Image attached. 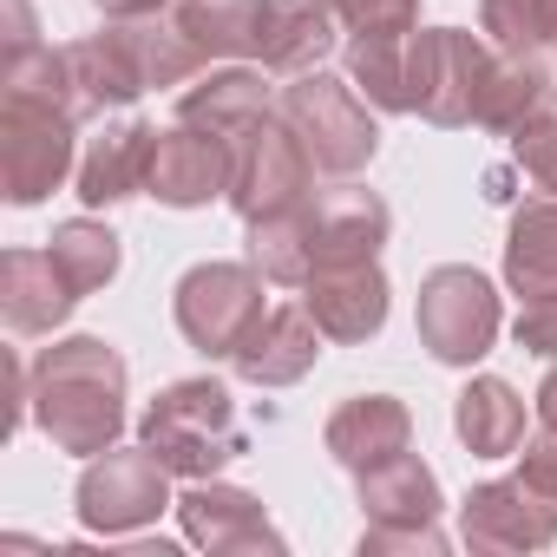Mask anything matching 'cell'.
<instances>
[{
	"label": "cell",
	"mask_w": 557,
	"mask_h": 557,
	"mask_svg": "<svg viewBox=\"0 0 557 557\" xmlns=\"http://www.w3.org/2000/svg\"><path fill=\"white\" fill-rule=\"evenodd\" d=\"M387 230H394L387 197L355 184V177H335L329 190H309L296 210L249 223V262L269 275L275 289H302L309 275L329 269V262L381 256Z\"/></svg>",
	"instance_id": "6da1fadb"
},
{
	"label": "cell",
	"mask_w": 557,
	"mask_h": 557,
	"mask_svg": "<svg viewBox=\"0 0 557 557\" xmlns=\"http://www.w3.org/2000/svg\"><path fill=\"white\" fill-rule=\"evenodd\" d=\"M34 426L53 440V453L92 459L119 446L125 433V355L106 335H66L34 355L27 368Z\"/></svg>",
	"instance_id": "7a4b0ae2"
},
{
	"label": "cell",
	"mask_w": 557,
	"mask_h": 557,
	"mask_svg": "<svg viewBox=\"0 0 557 557\" xmlns=\"http://www.w3.org/2000/svg\"><path fill=\"white\" fill-rule=\"evenodd\" d=\"M138 446H151L171 466V479H216L230 459L249 453L243 420H236V400L210 374H190V381L158 387L151 407L138 413Z\"/></svg>",
	"instance_id": "3957f363"
},
{
	"label": "cell",
	"mask_w": 557,
	"mask_h": 557,
	"mask_svg": "<svg viewBox=\"0 0 557 557\" xmlns=\"http://www.w3.org/2000/svg\"><path fill=\"white\" fill-rule=\"evenodd\" d=\"M355 492H361V557H446V531H440V479L426 459L400 453L387 466H368L355 472Z\"/></svg>",
	"instance_id": "277c9868"
},
{
	"label": "cell",
	"mask_w": 557,
	"mask_h": 557,
	"mask_svg": "<svg viewBox=\"0 0 557 557\" xmlns=\"http://www.w3.org/2000/svg\"><path fill=\"white\" fill-rule=\"evenodd\" d=\"M275 112L302 132V145H309L322 177H361L374 164V151H381V125H374L368 99L355 92V79H335L322 66L296 73L283 86V106H275Z\"/></svg>",
	"instance_id": "5b68a950"
},
{
	"label": "cell",
	"mask_w": 557,
	"mask_h": 557,
	"mask_svg": "<svg viewBox=\"0 0 557 557\" xmlns=\"http://www.w3.org/2000/svg\"><path fill=\"white\" fill-rule=\"evenodd\" d=\"M262 283L269 275L256 262H197L177 275L171 289V315H177V335L203 355V361H236V348L256 335V322L269 315L262 309Z\"/></svg>",
	"instance_id": "8992f818"
},
{
	"label": "cell",
	"mask_w": 557,
	"mask_h": 557,
	"mask_svg": "<svg viewBox=\"0 0 557 557\" xmlns=\"http://www.w3.org/2000/svg\"><path fill=\"white\" fill-rule=\"evenodd\" d=\"M315 190V158L283 112H262L230 138V210L243 223L283 216Z\"/></svg>",
	"instance_id": "52a82bcc"
},
{
	"label": "cell",
	"mask_w": 557,
	"mask_h": 557,
	"mask_svg": "<svg viewBox=\"0 0 557 557\" xmlns=\"http://www.w3.org/2000/svg\"><path fill=\"white\" fill-rule=\"evenodd\" d=\"M79 171V119L40 99H0V190L14 210L47 203Z\"/></svg>",
	"instance_id": "ba28073f"
},
{
	"label": "cell",
	"mask_w": 557,
	"mask_h": 557,
	"mask_svg": "<svg viewBox=\"0 0 557 557\" xmlns=\"http://www.w3.org/2000/svg\"><path fill=\"white\" fill-rule=\"evenodd\" d=\"M498 289L472 262H440L426 283H420V302H413V329H420V348L440 361V368H472L492 355L498 342Z\"/></svg>",
	"instance_id": "9c48e42d"
},
{
	"label": "cell",
	"mask_w": 557,
	"mask_h": 557,
	"mask_svg": "<svg viewBox=\"0 0 557 557\" xmlns=\"http://www.w3.org/2000/svg\"><path fill=\"white\" fill-rule=\"evenodd\" d=\"M79 524L106 531V537H132L145 524H158V511H177L171 498V466L151 446H106L86 459L79 485H73Z\"/></svg>",
	"instance_id": "30bf717a"
},
{
	"label": "cell",
	"mask_w": 557,
	"mask_h": 557,
	"mask_svg": "<svg viewBox=\"0 0 557 557\" xmlns=\"http://www.w3.org/2000/svg\"><path fill=\"white\" fill-rule=\"evenodd\" d=\"M492 47L466 27H413L407 40V99L426 125L459 132L479 112V86H485Z\"/></svg>",
	"instance_id": "8fae6325"
},
{
	"label": "cell",
	"mask_w": 557,
	"mask_h": 557,
	"mask_svg": "<svg viewBox=\"0 0 557 557\" xmlns=\"http://www.w3.org/2000/svg\"><path fill=\"white\" fill-rule=\"evenodd\" d=\"M459 537L466 550H498V557H531L557 544V498L537 492L524 472L485 479L459 498Z\"/></svg>",
	"instance_id": "7c38bea8"
},
{
	"label": "cell",
	"mask_w": 557,
	"mask_h": 557,
	"mask_svg": "<svg viewBox=\"0 0 557 557\" xmlns=\"http://www.w3.org/2000/svg\"><path fill=\"white\" fill-rule=\"evenodd\" d=\"M177 524L210 557H256V550L283 557L289 550V537L269 524L262 498L243 485H223V479H190V492L177 498Z\"/></svg>",
	"instance_id": "4fadbf2b"
},
{
	"label": "cell",
	"mask_w": 557,
	"mask_h": 557,
	"mask_svg": "<svg viewBox=\"0 0 557 557\" xmlns=\"http://www.w3.org/2000/svg\"><path fill=\"white\" fill-rule=\"evenodd\" d=\"M145 197H158L164 210H203L210 197H230V138L197 132V125H164L151 138V164H145Z\"/></svg>",
	"instance_id": "5bb4252c"
},
{
	"label": "cell",
	"mask_w": 557,
	"mask_h": 557,
	"mask_svg": "<svg viewBox=\"0 0 557 557\" xmlns=\"http://www.w3.org/2000/svg\"><path fill=\"white\" fill-rule=\"evenodd\" d=\"M302 302H309V315H315V329H322L329 342L355 348V342H374V335L387 329L394 289H387L381 256H361V262H329V269H315L309 283H302Z\"/></svg>",
	"instance_id": "9a60e30c"
},
{
	"label": "cell",
	"mask_w": 557,
	"mask_h": 557,
	"mask_svg": "<svg viewBox=\"0 0 557 557\" xmlns=\"http://www.w3.org/2000/svg\"><path fill=\"white\" fill-rule=\"evenodd\" d=\"M66 79H73V106L79 119H106V112H125L138 106L151 86L132 60V40L119 21H106V34H86V40H66Z\"/></svg>",
	"instance_id": "2e32d148"
},
{
	"label": "cell",
	"mask_w": 557,
	"mask_h": 557,
	"mask_svg": "<svg viewBox=\"0 0 557 557\" xmlns=\"http://www.w3.org/2000/svg\"><path fill=\"white\" fill-rule=\"evenodd\" d=\"M151 138L158 125L145 119H106L86 151H79V171H73V190L86 210H112L125 197H145V164H151Z\"/></svg>",
	"instance_id": "e0dca14e"
},
{
	"label": "cell",
	"mask_w": 557,
	"mask_h": 557,
	"mask_svg": "<svg viewBox=\"0 0 557 557\" xmlns=\"http://www.w3.org/2000/svg\"><path fill=\"white\" fill-rule=\"evenodd\" d=\"M322 446H329V459L348 466V472L387 466V459H400V453L413 446V413H407V400H394V394H348V400L329 413Z\"/></svg>",
	"instance_id": "ac0fdd59"
},
{
	"label": "cell",
	"mask_w": 557,
	"mask_h": 557,
	"mask_svg": "<svg viewBox=\"0 0 557 557\" xmlns=\"http://www.w3.org/2000/svg\"><path fill=\"white\" fill-rule=\"evenodd\" d=\"M322 329H315V315H309V302H283V309H269L262 322H256V335L236 348V374L249 381V387H296L315 361H322Z\"/></svg>",
	"instance_id": "d6986e66"
},
{
	"label": "cell",
	"mask_w": 557,
	"mask_h": 557,
	"mask_svg": "<svg viewBox=\"0 0 557 557\" xmlns=\"http://www.w3.org/2000/svg\"><path fill=\"white\" fill-rule=\"evenodd\" d=\"M557 112V73L544 66V53H511L498 47L492 66H485V86H479V112L472 125L479 132H498V138H518L531 119Z\"/></svg>",
	"instance_id": "ffe728a7"
},
{
	"label": "cell",
	"mask_w": 557,
	"mask_h": 557,
	"mask_svg": "<svg viewBox=\"0 0 557 557\" xmlns=\"http://www.w3.org/2000/svg\"><path fill=\"white\" fill-rule=\"evenodd\" d=\"M79 309L73 283L60 275L53 249H8L0 256V315L14 335H53Z\"/></svg>",
	"instance_id": "44dd1931"
},
{
	"label": "cell",
	"mask_w": 557,
	"mask_h": 557,
	"mask_svg": "<svg viewBox=\"0 0 557 557\" xmlns=\"http://www.w3.org/2000/svg\"><path fill=\"white\" fill-rule=\"evenodd\" d=\"M275 112L269 106V86H262V66L256 60H230V66H203L184 92H177V119L197 125V132H216V138H236L249 119Z\"/></svg>",
	"instance_id": "7402d4cb"
},
{
	"label": "cell",
	"mask_w": 557,
	"mask_h": 557,
	"mask_svg": "<svg viewBox=\"0 0 557 557\" xmlns=\"http://www.w3.org/2000/svg\"><path fill=\"white\" fill-rule=\"evenodd\" d=\"M335 14L322 0H269V21H262V47H256V66L262 73H315L329 53H335Z\"/></svg>",
	"instance_id": "603a6c76"
},
{
	"label": "cell",
	"mask_w": 557,
	"mask_h": 557,
	"mask_svg": "<svg viewBox=\"0 0 557 557\" xmlns=\"http://www.w3.org/2000/svg\"><path fill=\"white\" fill-rule=\"evenodd\" d=\"M453 433L472 459H511L524 440V400L498 374H472L453 400Z\"/></svg>",
	"instance_id": "cb8c5ba5"
},
{
	"label": "cell",
	"mask_w": 557,
	"mask_h": 557,
	"mask_svg": "<svg viewBox=\"0 0 557 557\" xmlns=\"http://www.w3.org/2000/svg\"><path fill=\"white\" fill-rule=\"evenodd\" d=\"M171 21L203 60H256L269 0H171Z\"/></svg>",
	"instance_id": "d4e9b609"
},
{
	"label": "cell",
	"mask_w": 557,
	"mask_h": 557,
	"mask_svg": "<svg viewBox=\"0 0 557 557\" xmlns=\"http://www.w3.org/2000/svg\"><path fill=\"white\" fill-rule=\"evenodd\" d=\"M505 283L518 296L557 289V197H524L505 230Z\"/></svg>",
	"instance_id": "484cf974"
},
{
	"label": "cell",
	"mask_w": 557,
	"mask_h": 557,
	"mask_svg": "<svg viewBox=\"0 0 557 557\" xmlns=\"http://www.w3.org/2000/svg\"><path fill=\"white\" fill-rule=\"evenodd\" d=\"M47 249H53V262H60V275L73 283V296H79V302H86V296H99L112 275H119V262H125V249H119L112 223H99V216H66V223L47 236Z\"/></svg>",
	"instance_id": "4316f807"
},
{
	"label": "cell",
	"mask_w": 557,
	"mask_h": 557,
	"mask_svg": "<svg viewBox=\"0 0 557 557\" xmlns=\"http://www.w3.org/2000/svg\"><path fill=\"white\" fill-rule=\"evenodd\" d=\"M407 40L413 34H355L342 47V66H348L355 92L374 112H413V99H407Z\"/></svg>",
	"instance_id": "83f0119b"
},
{
	"label": "cell",
	"mask_w": 557,
	"mask_h": 557,
	"mask_svg": "<svg viewBox=\"0 0 557 557\" xmlns=\"http://www.w3.org/2000/svg\"><path fill=\"white\" fill-rule=\"evenodd\" d=\"M557 0H479V34L511 53H550Z\"/></svg>",
	"instance_id": "f1b7e54d"
},
{
	"label": "cell",
	"mask_w": 557,
	"mask_h": 557,
	"mask_svg": "<svg viewBox=\"0 0 557 557\" xmlns=\"http://www.w3.org/2000/svg\"><path fill=\"white\" fill-rule=\"evenodd\" d=\"M335 14V27L355 34H413L420 27V0H322Z\"/></svg>",
	"instance_id": "f546056e"
},
{
	"label": "cell",
	"mask_w": 557,
	"mask_h": 557,
	"mask_svg": "<svg viewBox=\"0 0 557 557\" xmlns=\"http://www.w3.org/2000/svg\"><path fill=\"white\" fill-rule=\"evenodd\" d=\"M511 164H518L544 197H557V112L531 119V125L511 138Z\"/></svg>",
	"instance_id": "4dcf8cb0"
},
{
	"label": "cell",
	"mask_w": 557,
	"mask_h": 557,
	"mask_svg": "<svg viewBox=\"0 0 557 557\" xmlns=\"http://www.w3.org/2000/svg\"><path fill=\"white\" fill-rule=\"evenodd\" d=\"M518 322H511V342L537 361H557V289H537V296H518Z\"/></svg>",
	"instance_id": "1f68e13d"
},
{
	"label": "cell",
	"mask_w": 557,
	"mask_h": 557,
	"mask_svg": "<svg viewBox=\"0 0 557 557\" xmlns=\"http://www.w3.org/2000/svg\"><path fill=\"white\" fill-rule=\"evenodd\" d=\"M518 472H524L537 492L557 498V420H537V426L518 440Z\"/></svg>",
	"instance_id": "d6a6232c"
},
{
	"label": "cell",
	"mask_w": 557,
	"mask_h": 557,
	"mask_svg": "<svg viewBox=\"0 0 557 557\" xmlns=\"http://www.w3.org/2000/svg\"><path fill=\"white\" fill-rule=\"evenodd\" d=\"M0 14H8V53L40 47V27H34V8H27V0H0Z\"/></svg>",
	"instance_id": "836d02e7"
},
{
	"label": "cell",
	"mask_w": 557,
	"mask_h": 557,
	"mask_svg": "<svg viewBox=\"0 0 557 557\" xmlns=\"http://www.w3.org/2000/svg\"><path fill=\"white\" fill-rule=\"evenodd\" d=\"M106 21H151V14H171V0H92Z\"/></svg>",
	"instance_id": "e575fe53"
},
{
	"label": "cell",
	"mask_w": 557,
	"mask_h": 557,
	"mask_svg": "<svg viewBox=\"0 0 557 557\" xmlns=\"http://www.w3.org/2000/svg\"><path fill=\"white\" fill-rule=\"evenodd\" d=\"M537 413H544V420H557V361H550V374L537 381Z\"/></svg>",
	"instance_id": "d590c367"
},
{
	"label": "cell",
	"mask_w": 557,
	"mask_h": 557,
	"mask_svg": "<svg viewBox=\"0 0 557 557\" xmlns=\"http://www.w3.org/2000/svg\"><path fill=\"white\" fill-rule=\"evenodd\" d=\"M550 53H557V14H550Z\"/></svg>",
	"instance_id": "8d00e7d4"
}]
</instances>
